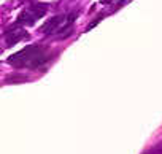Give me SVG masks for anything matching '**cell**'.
<instances>
[{
    "mask_svg": "<svg viewBox=\"0 0 162 154\" xmlns=\"http://www.w3.org/2000/svg\"><path fill=\"white\" fill-rule=\"evenodd\" d=\"M100 19H102V16H99V17H97L95 21H94V22H91V24H89V26H87V27H86V32H87V30H91V29H92V27H95V26H97V24H99V22H100Z\"/></svg>",
    "mask_w": 162,
    "mask_h": 154,
    "instance_id": "8992f818",
    "label": "cell"
},
{
    "mask_svg": "<svg viewBox=\"0 0 162 154\" xmlns=\"http://www.w3.org/2000/svg\"><path fill=\"white\" fill-rule=\"evenodd\" d=\"M46 5L35 3L32 7L26 8L24 11H21V14L17 16V24H24V26H34L35 21H38L42 16L46 14Z\"/></svg>",
    "mask_w": 162,
    "mask_h": 154,
    "instance_id": "3957f363",
    "label": "cell"
},
{
    "mask_svg": "<svg viewBox=\"0 0 162 154\" xmlns=\"http://www.w3.org/2000/svg\"><path fill=\"white\" fill-rule=\"evenodd\" d=\"M5 37H7L8 46H13L14 43H17L21 38H29V34L24 30V29L13 26V27H10V29H7V30H5Z\"/></svg>",
    "mask_w": 162,
    "mask_h": 154,
    "instance_id": "277c9868",
    "label": "cell"
},
{
    "mask_svg": "<svg viewBox=\"0 0 162 154\" xmlns=\"http://www.w3.org/2000/svg\"><path fill=\"white\" fill-rule=\"evenodd\" d=\"M143 154H162V146H156V148H153V149H148Z\"/></svg>",
    "mask_w": 162,
    "mask_h": 154,
    "instance_id": "5b68a950",
    "label": "cell"
},
{
    "mask_svg": "<svg viewBox=\"0 0 162 154\" xmlns=\"http://www.w3.org/2000/svg\"><path fill=\"white\" fill-rule=\"evenodd\" d=\"M46 52L42 45H29L19 52L10 56L7 59L8 64L14 65L17 69H37L46 61Z\"/></svg>",
    "mask_w": 162,
    "mask_h": 154,
    "instance_id": "6da1fadb",
    "label": "cell"
},
{
    "mask_svg": "<svg viewBox=\"0 0 162 154\" xmlns=\"http://www.w3.org/2000/svg\"><path fill=\"white\" fill-rule=\"evenodd\" d=\"M73 21H75V13L59 14V16H54V17L46 21L45 24L42 26L40 30L46 35H57V37L64 38L70 34V32H67V29H70ZM70 30H72V29H70Z\"/></svg>",
    "mask_w": 162,
    "mask_h": 154,
    "instance_id": "7a4b0ae2",
    "label": "cell"
}]
</instances>
